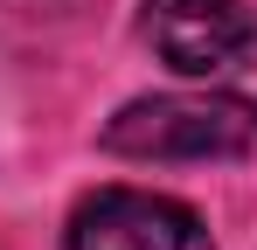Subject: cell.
I'll list each match as a JSON object with an SVG mask.
<instances>
[{
    "label": "cell",
    "instance_id": "6da1fadb",
    "mask_svg": "<svg viewBox=\"0 0 257 250\" xmlns=\"http://www.w3.org/2000/svg\"><path fill=\"white\" fill-rule=\"evenodd\" d=\"M104 146L125 160H236L257 146V104L236 90H160L132 97L104 125Z\"/></svg>",
    "mask_w": 257,
    "mask_h": 250
},
{
    "label": "cell",
    "instance_id": "7a4b0ae2",
    "mask_svg": "<svg viewBox=\"0 0 257 250\" xmlns=\"http://www.w3.org/2000/svg\"><path fill=\"white\" fill-rule=\"evenodd\" d=\"M139 35L174 77L215 83L257 56V7L250 0H146Z\"/></svg>",
    "mask_w": 257,
    "mask_h": 250
},
{
    "label": "cell",
    "instance_id": "3957f363",
    "mask_svg": "<svg viewBox=\"0 0 257 250\" xmlns=\"http://www.w3.org/2000/svg\"><path fill=\"white\" fill-rule=\"evenodd\" d=\"M70 250H215L202 215L174 195L146 188H97L70 215Z\"/></svg>",
    "mask_w": 257,
    "mask_h": 250
}]
</instances>
